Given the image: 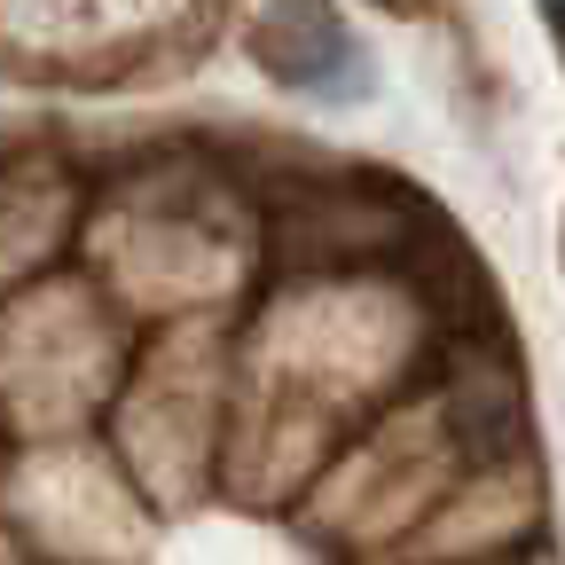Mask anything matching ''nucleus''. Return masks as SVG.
<instances>
[{"instance_id": "obj_2", "label": "nucleus", "mask_w": 565, "mask_h": 565, "mask_svg": "<svg viewBox=\"0 0 565 565\" xmlns=\"http://www.w3.org/2000/svg\"><path fill=\"white\" fill-rule=\"evenodd\" d=\"M542 9H550V17H557V24H565V0H542Z\"/></svg>"}, {"instance_id": "obj_1", "label": "nucleus", "mask_w": 565, "mask_h": 565, "mask_svg": "<svg viewBox=\"0 0 565 565\" xmlns=\"http://www.w3.org/2000/svg\"><path fill=\"white\" fill-rule=\"evenodd\" d=\"M252 55L267 79L299 87L307 103H362L370 95V47L345 32L330 0H267L252 24Z\"/></svg>"}, {"instance_id": "obj_3", "label": "nucleus", "mask_w": 565, "mask_h": 565, "mask_svg": "<svg viewBox=\"0 0 565 565\" xmlns=\"http://www.w3.org/2000/svg\"><path fill=\"white\" fill-rule=\"evenodd\" d=\"M377 9H408V0H377Z\"/></svg>"}]
</instances>
